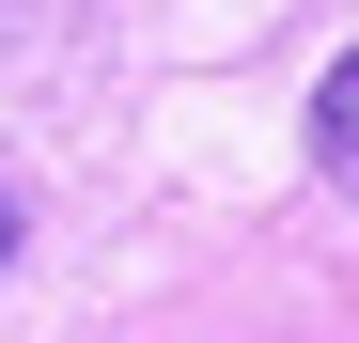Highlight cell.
I'll return each mask as SVG.
<instances>
[{"instance_id": "obj_1", "label": "cell", "mask_w": 359, "mask_h": 343, "mask_svg": "<svg viewBox=\"0 0 359 343\" xmlns=\"http://www.w3.org/2000/svg\"><path fill=\"white\" fill-rule=\"evenodd\" d=\"M313 156H328V172H359V47L313 78Z\"/></svg>"}, {"instance_id": "obj_2", "label": "cell", "mask_w": 359, "mask_h": 343, "mask_svg": "<svg viewBox=\"0 0 359 343\" xmlns=\"http://www.w3.org/2000/svg\"><path fill=\"white\" fill-rule=\"evenodd\" d=\"M0 265H16V203H0Z\"/></svg>"}]
</instances>
